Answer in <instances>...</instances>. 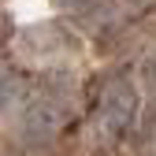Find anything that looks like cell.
<instances>
[{"label":"cell","instance_id":"cell-1","mask_svg":"<svg viewBox=\"0 0 156 156\" xmlns=\"http://www.w3.org/2000/svg\"><path fill=\"white\" fill-rule=\"evenodd\" d=\"M134 115H138V93L126 78H115V82L104 86V97H101V123L115 134H123Z\"/></svg>","mask_w":156,"mask_h":156},{"label":"cell","instance_id":"cell-2","mask_svg":"<svg viewBox=\"0 0 156 156\" xmlns=\"http://www.w3.org/2000/svg\"><path fill=\"white\" fill-rule=\"evenodd\" d=\"M67 15L82 19V23H97V19L108 15V0H56Z\"/></svg>","mask_w":156,"mask_h":156},{"label":"cell","instance_id":"cell-3","mask_svg":"<svg viewBox=\"0 0 156 156\" xmlns=\"http://www.w3.org/2000/svg\"><path fill=\"white\" fill-rule=\"evenodd\" d=\"M149 86H152V97H156V60L149 63Z\"/></svg>","mask_w":156,"mask_h":156},{"label":"cell","instance_id":"cell-4","mask_svg":"<svg viewBox=\"0 0 156 156\" xmlns=\"http://www.w3.org/2000/svg\"><path fill=\"white\" fill-rule=\"evenodd\" d=\"M8 34H11V26H8V19L0 15V41H8Z\"/></svg>","mask_w":156,"mask_h":156},{"label":"cell","instance_id":"cell-5","mask_svg":"<svg viewBox=\"0 0 156 156\" xmlns=\"http://www.w3.org/2000/svg\"><path fill=\"white\" fill-rule=\"evenodd\" d=\"M130 4H145V0H130Z\"/></svg>","mask_w":156,"mask_h":156}]
</instances>
